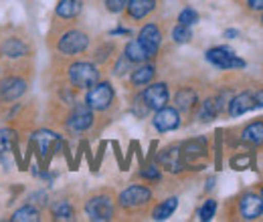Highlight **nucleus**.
I'll use <instances>...</instances> for the list:
<instances>
[{
    "instance_id": "4c0bfd02",
    "label": "nucleus",
    "mask_w": 263,
    "mask_h": 222,
    "mask_svg": "<svg viewBox=\"0 0 263 222\" xmlns=\"http://www.w3.org/2000/svg\"><path fill=\"white\" fill-rule=\"evenodd\" d=\"M247 8H249L251 12H261L263 0H247Z\"/></svg>"
},
{
    "instance_id": "9b49d317",
    "label": "nucleus",
    "mask_w": 263,
    "mask_h": 222,
    "mask_svg": "<svg viewBox=\"0 0 263 222\" xmlns=\"http://www.w3.org/2000/svg\"><path fill=\"white\" fill-rule=\"evenodd\" d=\"M138 41L142 43V47L146 49V53H148L150 59H152V57L158 55V51H160V47H162V31H160V27H158L156 23H148V25H144V27L140 29Z\"/></svg>"
},
{
    "instance_id": "4be33fe9",
    "label": "nucleus",
    "mask_w": 263,
    "mask_h": 222,
    "mask_svg": "<svg viewBox=\"0 0 263 222\" xmlns=\"http://www.w3.org/2000/svg\"><path fill=\"white\" fill-rule=\"evenodd\" d=\"M174 103H176V109H178V111L191 113L198 103L197 91L191 89V87H182V89H178V93H176V97H174Z\"/></svg>"
},
{
    "instance_id": "39448f33",
    "label": "nucleus",
    "mask_w": 263,
    "mask_h": 222,
    "mask_svg": "<svg viewBox=\"0 0 263 222\" xmlns=\"http://www.w3.org/2000/svg\"><path fill=\"white\" fill-rule=\"evenodd\" d=\"M85 214H87L89 220H96V222L111 220L114 214H116V206H114L111 196H107V194H96V196H91L85 202Z\"/></svg>"
},
{
    "instance_id": "a211bd4d",
    "label": "nucleus",
    "mask_w": 263,
    "mask_h": 222,
    "mask_svg": "<svg viewBox=\"0 0 263 222\" xmlns=\"http://www.w3.org/2000/svg\"><path fill=\"white\" fill-rule=\"evenodd\" d=\"M156 77V67L150 63H142L140 67H136L130 75V83L134 87H146L154 81Z\"/></svg>"
},
{
    "instance_id": "f8f14e48",
    "label": "nucleus",
    "mask_w": 263,
    "mask_h": 222,
    "mask_svg": "<svg viewBox=\"0 0 263 222\" xmlns=\"http://www.w3.org/2000/svg\"><path fill=\"white\" fill-rule=\"evenodd\" d=\"M140 95H142L144 103H146L150 109L158 111V109H162L164 105H168V101H170V89H168L166 83H150V87H146Z\"/></svg>"
},
{
    "instance_id": "0eeeda50",
    "label": "nucleus",
    "mask_w": 263,
    "mask_h": 222,
    "mask_svg": "<svg viewBox=\"0 0 263 222\" xmlns=\"http://www.w3.org/2000/svg\"><path fill=\"white\" fill-rule=\"evenodd\" d=\"M204 59L213 67L221 69V71H229V69H245V61L239 59L235 55V51L229 47H213L204 53Z\"/></svg>"
},
{
    "instance_id": "58836bf2",
    "label": "nucleus",
    "mask_w": 263,
    "mask_h": 222,
    "mask_svg": "<svg viewBox=\"0 0 263 222\" xmlns=\"http://www.w3.org/2000/svg\"><path fill=\"white\" fill-rule=\"evenodd\" d=\"M253 97H255V109H261L263 107V87L255 89V91H253Z\"/></svg>"
},
{
    "instance_id": "6e6552de",
    "label": "nucleus",
    "mask_w": 263,
    "mask_h": 222,
    "mask_svg": "<svg viewBox=\"0 0 263 222\" xmlns=\"http://www.w3.org/2000/svg\"><path fill=\"white\" fill-rule=\"evenodd\" d=\"M96 122V115H93V109L87 105V103H77L73 105L71 113L67 115L65 127L73 133H81V131H87L93 127Z\"/></svg>"
},
{
    "instance_id": "79ce46f5",
    "label": "nucleus",
    "mask_w": 263,
    "mask_h": 222,
    "mask_svg": "<svg viewBox=\"0 0 263 222\" xmlns=\"http://www.w3.org/2000/svg\"><path fill=\"white\" fill-rule=\"evenodd\" d=\"M259 194H261V196H263V184H261V188H259Z\"/></svg>"
},
{
    "instance_id": "5701e85b",
    "label": "nucleus",
    "mask_w": 263,
    "mask_h": 222,
    "mask_svg": "<svg viewBox=\"0 0 263 222\" xmlns=\"http://www.w3.org/2000/svg\"><path fill=\"white\" fill-rule=\"evenodd\" d=\"M81 8H83L81 0H59L55 12H57L59 18L71 21V18H77V16L81 14Z\"/></svg>"
},
{
    "instance_id": "423d86ee",
    "label": "nucleus",
    "mask_w": 263,
    "mask_h": 222,
    "mask_svg": "<svg viewBox=\"0 0 263 222\" xmlns=\"http://www.w3.org/2000/svg\"><path fill=\"white\" fill-rule=\"evenodd\" d=\"M89 49V36L87 32L77 31V29H71L61 34L59 43H57V51L61 55H67V57H75V55H81Z\"/></svg>"
},
{
    "instance_id": "473e14b6",
    "label": "nucleus",
    "mask_w": 263,
    "mask_h": 222,
    "mask_svg": "<svg viewBox=\"0 0 263 222\" xmlns=\"http://www.w3.org/2000/svg\"><path fill=\"white\" fill-rule=\"evenodd\" d=\"M231 166H233V170H245V168L253 166V156H249V154H239V156L231 158Z\"/></svg>"
},
{
    "instance_id": "7c9ffc66",
    "label": "nucleus",
    "mask_w": 263,
    "mask_h": 222,
    "mask_svg": "<svg viewBox=\"0 0 263 222\" xmlns=\"http://www.w3.org/2000/svg\"><path fill=\"white\" fill-rule=\"evenodd\" d=\"M215 212H217V200L209 198V200H206V202L200 206V210H198V220H202V222L213 220Z\"/></svg>"
},
{
    "instance_id": "37998d69",
    "label": "nucleus",
    "mask_w": 263,
    "mask_h": 222,
    "mask_svg": "<svg viewBox=\"0 0 263 222\" xmlns=\"http://www.w3.org/2000/svg\"><path fill=\"white\" fill-rule=\"evenodd\" d=\"M261 23H263V10H261Z\"/></svg>"
},
{
    "instance_id": "9d476101",
    "label": "nucleus",
    "mask_w": 263,
    "mask_h": 222,
    "mask_svg": "<svg viewBox=\"0 0 263 222\" xmlns=\"http://www.w3.org/2000/svg\"><path fill=\"white\" fill-rule=\"evenodd\" d=\"M263 214V196L259 192H243L239 198V216L243 220H257Z\"/></svg>"
},
{
    "instance_id": "f257e3e1",
    "label": "nucleus",
    "mask_w": 263,
    "mask_h": 222,
    "mask_svg": "<svg viewBox=\"0 0 263 222\" xmlns=\"http://www.w3.org/2000/svg\"><path fill=\"white\" fill-rule=\"evenodd\" d=\"M67 77H69V83L73 87H77V89H89L91 85H96L99 81V71L93 63L77 61V63L69 65Z\"/></svg>"
},
{
    "instance_id": "cd10ccee",
    "label": "nucleus",
    "mask_w": 263,
    "mask_h": 222,
    "mask_svg": "<svg viewBox=\"0 0 263 222\" xmlns=\"http://www.w3.org/2000/svg\"><path fill=\"white\" fill-rule=\"evenodd\" d=\"M14 144H16V131L10 127H2L0 129V154L10 152Z\"/></svg>"
},
{
    "instance_id": "ea45409f",
    "label": "nucleus",
    "mask_w": 263,
    "mask_h": 222,
    "mask_svg": "<svg viewBox=\"0 0 263 222\" xmlns=\"http://www.w3.org/2000/svg\"><path fill=\"white\" fill-rule=\"evenodd\" d=\"M223 36H225V38H239V31H235V29H229V31L223 32Z\"/></svg>"
},
{
    "instance_id": "1a4fd4ad",
    "label": "nucleus",
    "mask_w": 263,
    "mask_h": 222,
    "mask_svg": "<svg viewBox=\"0 0 263 222\" xmlns=\"http://www.w3.org/2000/svg\"><path fill=\"white\" fill-rule=\"evenodd\" d=\"M150 200H152V190L148 186H142V184L128 186L118 198V202L124 210H138V208L150 204Z\"/></svg>"
},
{
    "instance_id": "b1692460",
    "label": "nucleus",
    "mask_w": 263,
    "mask_h": 222,
    "mask_svg": "<svg viewBox=\"0 0 263 222\" xmlns=\"http://www.w3.org/2000/svg\"><path fill=\"white\" fill-rule=\"evenodd\" d=\"M124 55L128 57V61H130V63H136V65L146 63V61L150 59V55L146 53V49L142 47V43H140L138 38H136V41H130V43L126 45Z\"/></svg>"
},
{
    "instance_id": "c756f323",
    "label": "nucleus",
    "mask_w": 263,
    "mask_h": 222,
    "mask_svg": "<svg viewBox=\"0 0 263 222\" xmlns=\"http://www.w3.org/2000/svg\"><path fill=\"white\" fill-rule=\"evenodd\" d=\"M191 38H193V31H191V27H186V25H176L174 29H172V41L174 43H178V45H184V43H191Z\"/></svg>"
},
{
    "instance_id": "c85d7f7f",
    "label": "nucleus",
    "mask_w": 263,
    "mask_h": 222,
    "mask_svg": "<svg viewBox=\"0 0 263 222\" xmlns=\"http://www.w3.org/2000/svg\"><path fill=\"white\" fill-rule=\"evenodd\" d=\"M140 178H144V180H148V182H158V180L162 178L160 166H158V164H142Z\"/></svg>"
},
{
    "instance_id": "e433bc0d",
    "label": "nucleus",
    "mask_w": 263,
    "mask_h": 222,
    "mask_svg": "<svg viewBox=\"0 0 263 222\" xmlns=\"http://www.w3.org/2000/svg\"><path fill=\"white\" fill-rule=\"evenodd\" d=\"M105 142H101L99 144V148H98V158H96V162H93V168H91V172H98L99 170V166H101V159H103V152H105Z\"/></svg>"
},
{
    "instance_id": "6ab92c4d",
    "label": "nucleus",
    "mask_w": 263,
    "mask_h": 222,
    "mask_svg": "<svg viewBox=\"0 0 263 222\" xmlns=\"http://www.w3.org/2000/svg\"><path fill=\"white\" fill-rule=\"evenodd\" d=\"M241 142H243L245 146H251V148L263 146V122L261 119L251 122L249 126L243 127V131H241Z\"/></svg>"
},
{
    "instance_id": "2eb2a0df",
    "label": "nucleus",
    "mask_w": 263,
    "mask_h": 222,
    "mask_svg": "<svg viewBox=\"0 0 263 222\" xmlns=\"http://www.w3.org/2000/svg\"><path fill=\"white\" fill-rule=\"evenodd\" d=\"M156 162H158L160 168H166L172 174H180L184 170V162H182V154H180V148L178 146H170V148L162 150L158 154Z\"/></svg>"
},
{
    "instance_id": "f03ea898",
    "label": "nucleus",
    "mask_w": 263,
    "mask_h": 222,
    "mask_svg": "<svg viewBox=\"0 0 263 222\" xmlns=\"http://www.w3.org/2000/svg\"><path fill=\"white\" fill-rule=\"evenodd\" d=\"M31 142H33L34 148H36V156H39V159L43 162V168H47L51 156H53L59 148H63L61 135H57V133L51 131V129H39V131L33 135Z\"/></svg>"
},
{
    "instance_id": "dca6fc26",
    "label": "nucleus",
    "mask_w": 263,
    "mask_h": 222,
    "mask_svg": "<svg viewBox=\"0 0 263 222\" xmlns=\"http://www.w3.org/2000/svg\"><path fill=\"white\" fill-rule=\"evenodd\" d=\"M251 109H255L253 91H241L235 97H231V101L227 103V111H229L231 117H241Z\"/></svg>"
},
{
    "instance_id": "f3484780",
    "label": "nucleus",
    "mask_w": 263,
    "mask_h": 222,
    "mask_svg": "<svg viewBox=\"0 0 263 222\" xmlns=\"http://www.w3.org/2000/svg\"><path fill=\"white\" fill-rule=\"evenodd\" d=\"M25 91H27V81L23 77H16V75L6 77L0 85V97L4 101H16L18 97L25 95Z\"/></svg>"
},
{
    "instance_id": "72a5a7b5",
    "label": "nucleus",
    "mask_w": 263,
    "mask_h": 222,
    "mask_svg": "<svg viewBox=\"0 0 263 222\" xmlns=\"http://www.w3.org/2000/svg\"><path fill=\"white\" fill-rule=\"evenodd\" d=\"M103 2H105L107 12H111V14H120V12L126 10V6H128L130 0H103Z\"/></svg>"
},
{
    "instance_id": "ddd939ff",
    "label": "nucleus",
    "mask_w": 263,
    "mask_h": 222,
    "mask_svg": "<svg viewBox=\"0 0 263 222\" xmlns=\"http://www.w3.org/2000/svg\"><path fill=\"white\" fill-rule=\"evenodd\" d=\"M180 124H182L180 111H178L176 107H168V105H164L162 109H158V111L154 113V117H152V126L156 127L160 133L174 131V129L180 127Z\"/></svg>"
},
{
    "instance_id": "2f4dec72",
    "label": "nucleus",
    "mask_w": 263,
    "mask_h": 222,
    "mask_svg": "<svg viewBox=\"0 0 263 222\" xmlns=\"http://www.w3.org/2000/svg\"><path fill=\"white\" fill-rule=\"evenodd\" d=\"M178 23H180V25H186V27L197 25V23H198V12L195 10V8L186 6L184 10H180V14H178Z\"/></svg>"
},
{
    "instance_id": "c9c22d12",
    "label": "nucleus",
    "mask_w": 263,
    "mask_h": 222,
    "mask_svg": "<svg viewBox=\"0 0 263 222\" xmlns=\"http://www.w3.org/2000/svg\"><path fill=\"white\" fill-rule=\"evenodd\" d=\"M111 146H114V152H116V159H118V164H120V170H126V159H124L120 144H118V142H111Z\"/></svg>"
},
{
    "instance_id": "f704fd0d",
    "label": "nucleus",
    "mask_w": 263,
    "mask_h": 222,
    "mask_svg": "<svg viewBox=\"0 0 263 222\" xmlns=\"http://www.w3.org/2000/svg\"><path fill=\"white\" fill-rule=\"evenodd\" d=\"M130 61H128V57L126 55H122L120 59H118V63H116V67H114V73L118 75V77H122V75H126L128 71H130Z\"/></svg>"
},
{
    "instance_id": "a878e982",
    "label": "nucleus",
    "mask_w": 263,
    "mask_h": 222,
    "mask_svg": "<svg viewBox=\"0 0 263 222\" xmlns=\"http://www.w3.org/2000/svg\"><path fill=\"white\" fill-rule=\"evenodd\" d=\"M51 214H53V220H73L75 218V208H73L71 202L59 200L57 204L51 206Z\"/></svg>"
},
{
    "instance_id": "aec40b11",
    "label": "nucleus",
    "mask_w": 263,
    "mask_h": 222,
    "mask_svg": "<svg viewBox=\"0 0 263 222\" xmlns=\"http://www.w3.org/2000/svg\"><path fill=\"white\" fill-rule=\"evenodd\" d=\"M0 51L4 57H10V59H18V57H25L29 53V47L23 38L18 36H10V38H4V43L0 45Z\"/></svg>"
},
{
    "instance_id": "393cba45",
    "label": "nucleus",
    "mask_w": 263,
    "mask_h": 222,
    "mask_svg": "<svg viewBox=\"0 0 263 222\" xmlns=\"http://www.w3.org/2000/svg\"><path fill=\"white\" fill-rule=\"evenodd\" d=\"M176 208H178V198H176V196H170V198L162 200V202L152 210V218H154V220H168V218L174 214Z\"/></svg>"
},
{
    "instance_id": "a19ab883",
    "label": "nucleus",
    "mask_w": 263,
    "mask_h": 222,
    "mask_svg": "<svg viewBox=\"0 0 263 222\" xmlns=\"http://www.w3.org/2000/svg\"><path fill=\"white\" fill-rule=\"evenodd\" d=\"M111 34H130L128 29H116V31H111Z\"/></svg>"
},
{
    "instance_id": "412c9836",
    "label": "nucleus",
    "mask_w": 263,
    "mask_h": 222,
    "mask_svg": "<svg viewBox=\"0 0 263 222\" xmlns=\"http://www.w3.org/2000/svg\"><path fill=\"white\" fill-rule=\"evenodd\" d=\"M156 8V0H130L126 10H128V16L132 21H142L146 18L150 12H154Z\"/></svg>"
},
{
    "instance_id": "20e7f679",
    "label": "nucleus",
    "mask_w": 263,
    "mask_h": 222,
    "mask_svg": "<svg viewBox=\"0 0 263 222\" xmlns=\"http://www.w3.org/2000/svg\"><path fill=\"white\" fill-rule=\"evenodd\" d=\"M114 97L116 91L111 87L109 81H98L96 85H91L87 89V95H85V103L93 109V111H107L114 103Z\"/></svg>"
},
{
    "instance_id": "bb28decb",
    "label": "nucleus",
    "mask_w": 263,
    "mask_h": 222,
    "mask_svg": "<svg viewBox=\"0 0 263 222\" xmlns=\"http://www.w3.org/2000/svg\"><path fill=\"white\" fill-rule=\"evenodd\" d=\"M12 222H39L41 220V212L34 208L33 204H27L23 208H18L12 216H10Z\"/></svg>"
},
{
    "instance_id": "4468645a",
    "label": "nucleus",
    "mask_w": 263,
    "mask_h": 222,
    "mask_svg": "<svg viewBox=\"0 0 263 222\" xmlns=\"http://www.w3.org/2000/svg\"><path fill=\"white\" fill-rule=\"evenodd\" d=\"M225 105H227L225 95L206 97V99L198 105V119H200V122H204V124H209V122L217 119V117H219V113L225 109Z\"/></svg>"
},
{
    "instance_id": "7ed1b4c3",
    "label": "nucleus",
    "mask_w": 263,
    "mask_h": 222,
    "mask_svg": "<svg viewBox=\"0 0 263 222\" xmlns=\"http://www.w3.org/2000/svg\"><path fill=\"white\" fill-rule=\"evenodd\" d=\"M180 154L184 162V170H202V159L209 156V142L204 137L189 139L180 146Z\"/></svg>"
}]
</instances>
